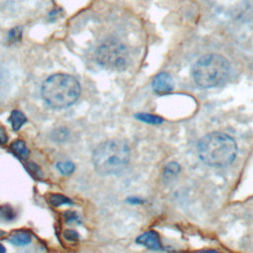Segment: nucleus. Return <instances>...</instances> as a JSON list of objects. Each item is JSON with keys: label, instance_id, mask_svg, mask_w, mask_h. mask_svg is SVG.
<instances>
[{"label": "nucleus", "instance_id": "412c9836", "mask_svg": "<svg viewBox=\"0 0 253 253\" xmlns=\"http://www.w3.org/2000/svg\"><path fill=\"white\" fill-rule=\"evenodd\" d=\"M27 167H28L29 171L31 172V174H33L34 176L40 177V176L42 175L41 170H40V168H39L38 165H36V164H34V163H28V164H27Z\"/></svg>", "mask_w": 253, "mask_h": 253}, {"label": "nucleus", "instance_id": "9b49d317", "mask_svg": "<svg viewBox=\"0 0 253 253\" xmlns=\"http://www.w3.org/2000/svg\"><path fill=\"white\" fill-rule=\"evenodd\" d=\"M47 202L52 207H59L62 205L72 204V201L69 198L60 194H50L47 198Z\"/></svg>", "mask_w": 253, "mask_h": 253}, {"label": "nucleus", "instance_id": "f3484780", "mask_svg": "<svg viewBox=\"0 0 253 253\" xmlns=\"http://www.w3.org/2000/svg\"><path fill=\"white\" fill-rule=\"evenodd\" d=\"M8 88V76L2 68H0V97L5 94Z\"/></svg>", "mask_w": 253, "mask_h": 253}, {"label": "nucleus", "instance_id": "aec40b11", "mask_svg": "<svg viewBox=\"0 0 253 253\" xmlns=\"http://www.w3.org/2000/svg\"><path fill=\"white\" fill-rule=\"evenodd\" d=\"M64 219L67 223H71V222H74V221H78L79 217H78V214L75 211H65Z\"/></svg>", "mask_w": 253, "mask_h": 253}, {"label": "nucleus", "instance_id": "39448f33", "mask_svg": "<svg viewBox=\"0 0 253 253\" xmlns=\"http://www.w3.org/2000/svg\"><path fill=\"white\" fill-rule=\"evenodd\" d=\"M96 59L106 69L123 71L128 64V51L122 42L109 40L98 46Z\"/></svg>", "mask_w": 253, "mask_h": 253}, {"label": "nucleus", "instance_id": "dca6fc26", "mask_svg": "<svg viewBox=\"0 0 253 253\" xmlns=\"http://www.w3.org/2000/svg\"><path fill=\"white\" fill-rule=\"evenodd\" d=\"M0 216L5 220H13L16 216V212L9 206L0 207Z\"/></svg>", "mask_w": 253, "mask_h": 253}, {"label": "nucleus", "instance_id": "0eeeda50", "mask_svg": "<svg viewBox=\"0 0 253 253\" xmlns=\"http://www.w3.org/2000/svg\"><path fill=\"white\" fill-rule=\"evenodd\" d=\"M136 242L152 250H161L162 244L157 232L149 230L136 238Z\"/></svg>", "mask_w": 253, "mask_h": 253}, {"label": "nucleus", "instance_id": "b1692460", "mask_svg": "<svg viewBox=\"0 0 253 253\" xmlns=\"http://www.w3.org/2000/svg\"><path fill=\"white\" fill-rule=\"evenodd\" d=\"M196 253H219V252L211 249V250H202V251H198V252H196Z\"/></svg>", "mask_w": 253, "mask_h": 253}, {"label": "nucleus", "instance_id": "20e7f679", "mask_svg": "<svg viewBox=\"0 0 253 253\" xmlns=\"http://www.w3.org/2000/svg\"><path fill=\"white\" fill-rule=\"evenodd\" d=\"M193 78L202 88H213L222 85L228 78L230 67L227 59L215 53L206 54L193 66Z\"/></svg>", "mask_w": 253, "mask_h": 253}, {"label": "nucleus", "instance_id": "1a4fd4ad", "mask_svg": "<svg viewBox=\"0 0 253 253\" xmlns=\"http://www.w3.org/2000/svg\"><path fill=\"white\" fill-rule=\"evenodd\" d=\"M32 238L31 236L26 233V232H23V231H18V232H15L13 233L10 237H9V241L13 244V245H16V246H24V245H27L31 242Z\"/></svg>", "mask_w": 253, "mask_h": 253}, {"label": "nucleus", "instance_id": "f257e3e1", "mask_svg": "<svg viewBox=\"0 0 253 253\" xmlns=\"http://www.w3.org/2000/svg\"><path fill=\"white\" fill-rule=\"evenodd\" d=\"M198 155L207 165L224 167L230 164L237 154L235 140L219 131L206 134L198 143Z\"/></svg>", "mask_w": 253, "mask_h": 253}, {"label": "nucleus", "instance_id": "a211bd4d", "mask_svg": "<svg viewBox=\"0 0 253 253\" xmlns=\"http://www.w3.org/2000/svg\"><path fill=\"white\" fill-rule=\"evenodd\" d=\"M22 38V29L20 27L14 28L9 33V42H17Z\"/></svg>", "mask_w": 253, "mask_h": 253}, {"label": "nucleus", "instance_id": "6ab92c4d", "mask_svg": "<svg viewBox=\"0 0 253 253\" xmlns=\"http://www.w3.org/2000/svg\"><path fill=\"white\" fill-rule=\"evenodd\" d=\"M63 236L66 240L74 242L77 241L79 239V234L77 233V231L73 230V229H66L63 231Z\"/></svg>", "mask_w": 253, "mask_h": 253}, {"label": "nucleus", "instance_id": "5701e85b", "mask_svg": "<svg viewBox=\"0 0 253 253\" xmlns=\"http://www.w3.org/2000/svg\"><path fill=\"white\" fill-rule=\"evenodd\" d=\"M127 201H128L130 204H141V203L143 202V201L140 200L139 198H134V197L129 198Z\"/></svg>", "mask_w": 253, "mask_h": 253}, {"label": "nucleus", "instance_id": "393cba45", "mask_svg": "<svg viewBox=\"0 0 253 253\" xmlns=\"http://www.w3.org/2000/svg\"><path fill=\"white\" fill-rule=\"evenodd\" d=\"M6 252V249H5V247L0 243V253H5Z\"/></svg>", "mask_w": 253, "mask_h": 253}, {"label": "nucleus", "instance_id": "a878e982", "mask_svg": "<svg viewBox=\"0 0 253 253\" xmlns=\"http://www.w3.org/2000/svg\"><path fill=\"white\" fill-rule=\"evenodd\" d=\"M4 234H5V232H4V231H2V230H0V237H1V236H3Z\"/></svg>", "mask_w": 253, "mask_h": 253}, {"label": "nucleus", "instance_id": "423d86ee", "mask_svg": "<svg viewBox=\"0 0 253 253\" xmlns=\"http://www.w3.org/2000/svg\"><path fill=\"white\" fill-rule=\"evenodd\" d=\"M152 89L156 94L165 95L174 89V81L171 75L167 72L157 74L152 81Z\"/></svg>", "mask_w": 253, "mask_h": 253}, {"label": "nucleus", "instance_id": "f03ea898", "mask_svg": "<svg viewBox=\"0 0 253 253\" xmlns=\"http://www.w3.org/2000/svg\"><path fill=\"white\" fill-rule=\"evenodd\" d=\"M130 150L126 141L110 139L99 144L93 151L92 162L101 175H114L122 172L128 164Z\"/></svg>", "mask_w": 253, "mask_h": 253}, {"label": "nucleus", "instance_id": "4be33fe9", "mask_svg": "<svg viewBox=\"0 0 253 253\" xmlns=\"http://www.w3.org/2000/svg\"><path fill=\"white\" fill-rule=\"evenodd\" d=\"M7 139L8 138H7V134H6L5 130L2 127H0V143L5 144L7 142Z\"/></svg>", "mask_w": 253, "mask_h": 253}, {"label": "nucleus", "instance_id": "4468645a", "mask_svg": "<svg viewBox=\"0 0 253 253\" xmlns=\"http://www.w3.org/2000/svg\"><path fill=\"white\" fill-rule=\"evenodd\" d=\"M56 168L62 175H70L75 169V165L71 161H61L56 164Z\"/></svg>", "mask_w": 253, "mask_h": 253}, {"label": "nucleus", "instance_id": "6e6552de", "mask_svg": "<svg viewBox=\"0 0 253 253\" xmlns=\"http://www.w3.org/2000/svg\"><path fill=\"white\" fill-rule=\"evenodd\" d=\"M9 122H10V124L12 126V128L14 130H18L27 122V118H26V116L22 112H20L18 110H14L10 114Z\"/></svg>", "mask_w": 253, "mask_h": 253}, {"label": "nucleus", "instance_id": "7ed1b4c3", "mask_svg": "<svg viewBox=\"0 0 253 253\" xmlns=\"http://www.w3.org/2000/svg\"><path fill=\"white\" fill-rule=\"evenodd\" d=\"M81 87L79 82L68 74H53L42 86L43 101L53 109H64L73 105L79 98Z\"/></svg>", "mask_w": 253, "mask_h": 253}, {"label": "nucleus", "instance_id": "2eb2a0df", "mask_svg": "<svg viewBox=\"0 0 253 253\" xmlns=\"http://www.w3.org/2000/svg\"><path fill=\"white\" fill-rule=\"evenodd\" d=\"M51 137L54 141H57V142H63L67 139L68 137V130L61 126V127H58L56 129L53 130L52 134H51Z\"/></svg>", "mask_w": 253, "mask_h": 253}, {"label": "nucleus", "instance_id": "9d476101", "mask_svg": "<svg viewBox=\"0 0 253 253\" xmlns=\"http://www.w3.org/2000/svg\"><path fill=\"white\" fill-rule=\"evenodd\" d=\"M11 149L12 151L18 155L20 158H27L30 154L29 148L27 147L26 143L23 140H15L12 144H11Z\"/></svg>", "mask_w": 253, "mask_h": 253}, {"label": "nucleus", "instance_id": "f8f14e48", "mask_svg": "<svg viewBox=\"0 0 253 253\" xmlns=\"http://www.w3.org/2000/svg\"><path fill=\"white\" fill-rule=\"evenodd\" d=\"M135 117L137 118V120L147 123V124H152V125H157L162 123V118L155 116V115H151V114H145V113H139L136 114Z\"/></svg>", "mask_w": 253, "mask_h": 253}, {"label": "nucleus", "instance_id": "ddd939ff", "mask_svg": "<svg viewBox=\"0 0 253 253\" xmlns=\"http://www.w3.org/2000/svg\"><path fill=\"white\" fill-rule=\"evenodd\" d=\"M179 172H180V165L176 162H170L165 166L163 175L165 178L171 179L172 177H175Z\"/></svg>", "mask_w": 253, "mask_h": 253}]
</instances>
